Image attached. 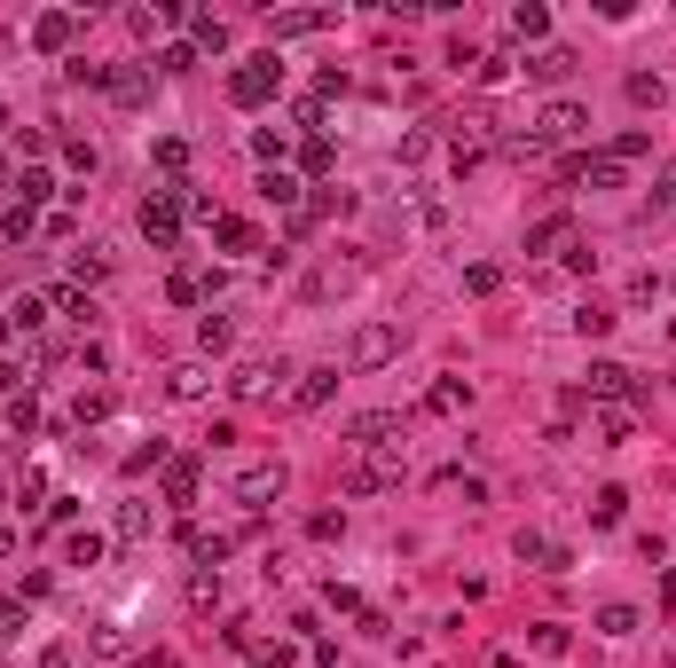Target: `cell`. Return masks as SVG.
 I'll list each match as a JSON object with an SVG mask.
<instances>
[{
  "mask_svg": "<svg viewBox=\"0 0 676 668\" xmlns=\"http://www.w3.org/2000/svg\"><path fill=\"white\" fill-rule=\"evenodd\" d=\"M276 94H284V63H276V48L228 72V103H236V111H260V103H276Z\"/></svg>",
  "mask_w": 676,
  "mask_h": 668,
  "instance_id": "obj_1",
  "label": "cell"
},
{
  "mask_svg": "<svg viewBox=\"0 0 676 668\" xmlns=\"http://www.w3.org/2000/svg\"><path fill=\"white\" fill-rule=\"evenodd\" d=\"M181 220H189V213H181V189H150L142 205H134V228H142L158 252H174V244H181Z\"/></svg>",
  "mask_w": 676,
  "mask_h": 668,
  "instance_id": "obj_2",
  "label": "cell"
},
{
  "mask_svg": "<svg viewBox=\"0 0 676 668\" xmlns=\"http://www.w3.org/2000/svg\"><path fill=\"white\" fill-rule=\"evenodd\" d=\"M347 441L370 456V449H410V409H362L347 417Z\"/></svg>",
  "mask_w": 676,
  "mask_h": 668,
  "instance_id": "obj_3",
  "label": "cell"
},
{
  "mask_svg": "<svg viewBox=\"0 0 676 668\" xmlns=\"http://www.w3.org/2000/svg\"><path fill=\"white\" fill-rule=\"evenodd\" d=\"M401 472H410V449H370L347 472V495H386V488H401Z\"/></svg>",
  "mask_w": 676,
  "mask_h": 668,
  "instance_id": "obj_4",
  "label": "cell"
},
{
  "mask_svg": "<svg viewBox=\"0 0 676 668\" xmlns=\"http://www.w3.org/2000/svg\"><path fill=\"white\" fill-rule=\"evenodd\" d=\"M583 401H629V409H637V401H646V378L622 370V362H590V370H583Z\"/></svg>",
  "mask_w": 676,
  "mask_h": 668,
  "instance_id": "obj_5",
  "label": "cell"
},
{
  "mask_svg": "<svg viewBox=\"0 0 676 668\" xmlns=\"http://www.w3.org/2000/svg\"><path fill=\"white\" fill-rule=\"evenodd\" d=\"M393 354H401V330L393 323H362L354 346H347V370H386Z\"/></svg>",
  "mask_w": 676,
  "mask_h": 668,
  "instance_id": "obj_6",
  "label": "cell"
},
{
  "mask_svg": "<svg viewBox=\"0 0 676 668\" xmlns=\"http://www.w3.org/2000/svg\"><path fill=\"white\" fill-rule=\"evenodd\" d=\"M512 558H519V566H535V575H574V551H566V543H551L543 527H519Z\"/></svg>",
  "mask_w": 676,
  "mask_h": 668,
  "instance_id": "obj_7",
  "label": "cell"
},
{
  "mask_svg": "<svg viewBox=\"0 0 676 668\" xmlns=\"http://www.w3.org/2000/svg\"><path fill=\"white\" fill-rule=\"evenodd\" d=\"M291 370H284V362H267V354H252V362H236V370H228V393L236 401H260V393H276Z\"/></svg>",
  "mask_w": 676,
  "mask_h": 668,
  "instance_id": "obj_8",
  "label": "cell"
},
{
  "mask_svg": "<svg viewBox=\"0 0 676 668\" xmlns=\"http://www.w3.org/2000/svg\"><path fill=\"white\" fill-rule=\"evenodd\" d=\"M330 24H338V9H267V40H315Z\"/></svg>",
  "mask_w": 676,
  "mask_h": 668,
  "instance_id": "obj_9",
  "label": "cell"
},
{
  "mask_svg": "<svg viewBox=\"0 0 676 668\" xmlns=\"http://www.w3.org/2000/svg\"><path fill=\"white\" fill-rule=\"evenodd\" d=\"M197 480H205V456H165V480H158V495L174 512H189L197 504Z\"/></svg>",
  "mask_w": 676,
  "mask_h": 668,
  "instance_id": "obj_10",
  "label": "cell"
},
{
  "mask_svg": "<svg viewBox=\"0 0 676 668\" xmlns=\"http://www.w3.org/2000/svg\"><path fill=\"white\" fill-rule=\"evenodd\" d=\"M72 40H79L72 9H40V16H32V48H40V55H72Z\"/></svg>",
  "mask_w": 676,
  "mask_h": 668,
  "instance_id": "obj_11",
  "label": "cell"
},
{
  "mask_svg": "<svg viewBox=\"0 0 676 668\" xmlns=\"http://www.w3.org/2000/svg\"><path fill=\"white\" fill-rule=\"evenodd\" d=\"M583 126H590V111L574 103V94H559V103H543V111H535V134H543V142H574Z\"/></svg>",
  "mask_w": 676,
  "mask_h": 668,
  "instance_id": "obj_12",
  "label": "cell"
},
{
  "mask_svg": "<svg viewBox=\"0 0 676 668\" xmlns=\"http://www.w3.org/2000/svg\"><path fill=\"white\" fill-rule=\"evenodd\" d=\"M267 495H284V464L276 456H260V464H245V472H236V504H267Z\"/></svg>",
  "mask_w": 676,
  "mask_h": 668,
  "instance_id": "obj_13",
  "label": "cell"
},
{
  "mask_svg": "<svg viewBox=\"0 0 676 668\" xmlns=\"http://www.w3.org/2000/svg\"><path fill=\"white\" fill-rule=\"evenodd\" d=\"M103 94H111L118 111H142L150 103V63H111V87Z\"/></svg>",
  "mask_w": 676,
  "mask_h": 668,
  "instance_id": "obj_14",
  "label": "cell"
},
{
  "mask_svg": "<svg viewBox=\"0 0 676 668\" xmlns=\"http://www.w3.org/2000/svg\"><path fill=\"white\" fill-rule=\"evenodd\" d=\"M566 181H590V189H622V181H629V165H622V157H605V150H590V157H574V165H566Z\"/></svg>",
  "mask_w": 676,
  "mask_h": 668,
  "instance_id": "obj_15",
  "label": "cell"
},
{
  "mask_svg": "<svg viewBox=\"0 0 676 668\" xmlns=\"http://www.w3.org/2000/svg\"><path fill=\"white\" fill-rule=\"evenodd\" d=\"M590 425L605 432V449H622V441H637V409H629V401H590Z\"/></svg>",
  "mask_w": 676,
  "mask_h": 668,
  "instance_id": "obj_16",
  "label": "cell"
},
{
  "mask_svg": "<svg viewBox=\"0 0 676 668\" xmlns=\"http://www.w3.org/2000/svg\"><path fill=\"white\" fill-rule=\"evenodd\" d=\"M519 72H527V79H543V87H559V79L574 72V48H559V40H543V48H535V55L519 63Z\"/></svg>",
  "mask_w": 676,
  "mask_h": 668,
  "instance_id": "obj_17",
  "label": "cell"
},
{
  "mask_svg": "<svg viewBox=\"0 0 676 668\" xmlns=\"http://www.w3.org/2000/svg\"><path fill=\"white\" fill-rule=\"evenodd\" d=\"M48 315H72V323L87 330V323H95V291H79L72 276H63V283H48Z\"/></svg>",
  "mask_w": 676,
  "mask_h": 668,
  "instance_id": "obj_18",
  "label": "cell"
},
{
  "mask_svg": "<svg viewBox=\"0 0 676 668\" xmlns=\"http://www.w3.org/2000/svg\"><path fill=\"white\" fill-rule=\"evenodd\" d=\"M330 393H338V362H315V370H299V386H291L299 409H323Z\"/></svg>",
  "mask_w": 676,
  "mask_h": 668,
  "instance_id": "obj_19",
  "label": "cell"
},
{
  "mask_svg": "<svg viewBox=\"0 0 676 668\" xmlns=\"http://www.w3.org/2000/svg\"><path fill=\"white\" fill-rule=\"evenodd\" d=\"M165 393H174V401H205L213 370H205V362H174V370H165Z\"/></svg>",
  "mask_w": 676,
  "mask_h": 668,
  "instance_id": "obj_20",
  "label": "cell"
},
{
  "mask_svg": "<svg viewBox=\"0 0 676 668\" xmlns=\"http://www.w3.org/2000/svg\"><path fill=\"white\" fill-rule=\"evenodd\" d=\"M260 197H267V205H284V213H299V205H308L299 174H284V165H267V174H260Z\"/></svg>",
  "mask_w": 676,
  "mask_h": 668,
  "instance_id": "obj_21",
  "label": "cell"
},
{
  "mask_svg": "<svg viewBox=\"0 0 676 668\" xmlns=\"http://www.w3.org/2000/svg\"><path fill=\"white\" fill-rule=\"evenodd\" d=\"M150 157H158L165 189H181V174H189V142H181V134H158V142H150Z\"/></svg>",
  "mask_w": 676,
  "mask_h": 668,
  "instance_id": "obj_22",
  "label": "cell"
},
{
  "mask_svg": "<svg viewBox=\"0 0 676 668\" xmlns=\"http://www.w3.org/2000/svg\"><path fill=\"white\" fill-rule=\"evenodd\" d=\"M189 48H197V55H221V48H228V16L197 9V16H189Z\"/></svg>",
  "mask_w": 676,
  "mask_h": 668,
  "instance_id": "obj_23",
  "label": "cell"
},
{
  "mask_svg": "<svg viewBox=\"0 0 676 668\" xmlns=\"http://www.w3.org/2000/svg\"><path fill=\"white\" fill-rule=\"evenodd\" d=\"M425 409H433V417H456V409H472V386H464V378H433Z\"/></svg>",
  "mask_w": 676,
  "mask_h": 668,
  "instance_id": "obj_24",
  "label": "cell"
},
{
  "mask_svg": "<svg viewBox=\"0 0 676 668\" xmlns=\"http://www.w3.org/2000/svg\"><path fill=\"white\" fill-rule=\"evenodd\" d=\"M213 244H221V252H260V228L236 220V213H221V220H213Z\"/></svg>",
  "mask_w": 676,
  "mask_h": 668,
  "instance_id": "obj_25",
  "label": "cell"
},
{
  "mask_svg": "<svg viewBox=\"0 0 676 668\" xmlns=\"http://www.w3.org/2000/svg\"><path fill=\"white\" fill-rule=\"evenodd\" d=\"M566 244H574V220L566 213H551V220L527 228V252H566Z\"/></svg>",
  "mask_w": 676,
  "mask_h": 668,
  "instance_id": "obj_26",
  "label": "cell"
},
{
  "mask_svg": "<svg viewBox=\"0 0 676 668\" xmlns=\"http://www.w3.org/2000/svg\"><path fill=\"white\" fill-rule=\"evenodd\" d=\"M16 189H24L16 205H24V213H40L48 197H55V174H48V165H24V174H16Z\"/></svg>",
  "mask_w": 676,
  "mask_h": 668,
  "instance_id": "obj_27",
  "label": "cell"
},
{
  "mask_svg": "<svg viewBox=\"0 0 676 668\" xmlns=\"http://www.w3.org/2000/svg\"><path fill=\"white\" fill-rule=\"evenodd\" d=\"M126 24L142 31V40H158L165 24H181V9H174V0H150V9H126Z\"/></svg>",
  "mask_w": 676,
  "mask_h": 668,
  "instance_id": "obj_28",
  "label": "cell"
},
{
  "mask_svg": "<svg viewBox=\"0 0 676 668\" xmlns=\"http://www.w3.org/2000/svg\"><path fill=\"white\" fill-rule=\"evenodd\" d=\"M629 519V488H598L590 495V527H622Z\"/></svg>",
  "mask_w": 676,
  "mask_h": 668,
  "instance_id": "obj_29",
  "label": "cell"
},
{
  "mask_svg": "<svg viewBox=\"0 0 676 668\" xmlns=\"http://www.w3.org/2000/svg\"><path fill=\"white\" fill-rule=\"evenodd\" d=\"M165 299H174V307H205V276H197V267H174V276H165Z\"/></svg>",
  "mask_w": 676,
  "mask_h": 668,
  "instance_id": "obj_30",
  "label": "cell"
},
{
  "mask_svg": "<svg viewBox=\"0 0 676 668\" xmlns=\"http://www.w3.org/2000/svg\"><path fill=\"white\" fill-rule=\"evenodd\" d=\"M512 31H519V40H543V31H551V9H543V0H519V9H512Z\"/></svg>",
  "mask_w": 676,
  "mask_h": 668,
  "instance_id": "obj_31",
  "label": "cell"
},
{
  "mask_svg": "<svg viewBox=\"0 0 676 668\" xmlns=\"http://www.w3.org/2000/svg\"><path fill=\"white\" fill-rule=\"evenodd\" d=\"M63 566H103V534H95V527H79L72 543H63Z\"/></svg>",
  "mask_w": 676,
  "mask_h": 668,
  "instance_id": "obj_32",
  "label": "cell"
},
{
  "mask_svg": "<svg viewBox=\"0 0 676 668\" xmlns=\"http://www.w3.org/2000/svg\"><path fill=\"white\" fill-rule=\"evenodd\" d=\"M9 323L24 330V339H32V330H40V323H48V291H24V299H16V307H9Z\"/></svg>",
  "mask_w": 676,
  "mask_h": 668,
  "instance_id": "obj_33",
  "label": "cell"
},
{
  "mask_svg": "<svg viewBox=\"0 0 676 668\" xmlns=\"http://www.w3.org/2000/svg\"><path fill=\"white\" fill-rule=\"evenodd\" d=\"M103 276H111V260H103V252H95V244H87V252H72V283H79V291H95V283H103Z\"/></svg>",
  "mask_w": 676,
  "mask_h": 668,
  "instance_id": "obj_34",
  "label": "cell"
},
{
  "mask_svg": "<svg viewBox=\"0 0 676 668\" xmlns=\"http://www.w3.org/2000/svg\"><path fill=\"white\" fill-rule=\"evenodd\" d=\"M527 645L543 653V660H559V653L574 645V629H566V621H535V638H527Z\"/></svg>",
  "mask_w": 676,
  "mask_h": 668,
  "instance_id": "obj_35",
  "label": "cell"
},
{
  "mask_svg": "<svg viewBox=\"0 0 676 668\" xmlns=\"http://www.w3.org/2000/svg\"><path fill=\"white\" fill-rule=\"evenodd\" d=\"M63 165H72V174H95V165H103V150H95L87 134H63Z\"/></svg>",
  "mask_w": 676,
  "mask_h": 668,
  "instance_id": "obj_36",
  "label": "cell"
},
{
  "mask_svg": "<svg viewBox=\"0 0 676 668\" xmlns=\"http://www.w3.org/2000/svg\"><path fill=\"white\" fill-rule=\"evenodd\" d=\"M574 330H583V339H605V330H614V307H598V299H583V307H574Z\"/></svg>",
  "mask_w": 676,
  "mask_h": 668,
  "instance_id": "obj_37",
  "label": "cell"
},
{
  "mask_svg": "<svg viewBox=\"0 0 676 668\" xmlns=\"http://www.w3.org/2000/svg\"><path fill=\"white\" fill-rule=\"evenodd\" d=\"M464 291H472V299L503 291V267H496V260H472V267H464Z\"/></svg>",
  "mask_w": 676,
  "mask_h": 668,
  "instance_id": "obj_38",
  "label": "cell"
},
{
  "mask_svg": "<svg viewBox=\"0 0 676 668\" xmlns=\"http://www.w3.org/2000/svg\"><path fill=\"white\" fill-rule=\"evenodd\" d=\"M598 638H637V606H598Z\"/></svg>",
  "mask_w": 676,
  "mask_h": 668,
  "instance_id": "obj_39",
  "label": "cell"
},
{
  "mask_svg": "<svg viewBox=\"0 0 676 668\" xmlns=\"http://www.w3.org/2000/svg\"><path fill=\"white\" fill-rule=\"evenodd\" d=\"M299 165H308V174L323 181L330 165H338V150H330V134H308V150H299Z\"/></svg>",
  "mask_w": 676,
  "mask_h": 668,
  "instance_id": "obj_40",
  "label": "cell"
},
{
  "mask_svg": "<svg viewBox=\"0 0 676 668\" xmlns=\"http://www.w3.org/2000/svg\"><path fill=\"white\" fill-rule=\"evenodd\" d=\"M0 237H9V244H24V237H40V213H24V205H9V213H0Z\"/></svg>",
  "mask_w": 676,
  "mask_h": 668,
  "instance_id": "obj_41",
  "label": "cell"
},
{
  "mask_svg": "<svg viewBox=\"0 0 676 668\" xmlns=\"http://www.w3.org/2000/svg\"><path fill=\"white\" fill-rule=\"evenodd\" d=\"M189 606H221V575H213V566H197V575H189Z\"/></svg>",
  "mask_w": 676,
  "mask_h": 668,
  "instance_id": "obj_42",
  "label": "cell"
},
{
  "mask_svg": "<svg viewBox=\"0 0 676 668\" xmlns=\"http://www.w3.org/2000/svg\"><path fill=\"white\" fill-rule=\"evenodd\" d=\"M646 150H653V134H637V126H629V134H614V142H605V157H622V165H637Z\"/></svg>",
  "mask_w": 676,
  "mask_h": 668,
  "instance_id": "obj_43",
  "label": "cell"
},
{
  "mask_svg": "<svg viewBox=\"0 0 676 668\" xmlns=\"http://www.w3.org/2000/svg\"><path fill=\"white\" fill-rule=\"evenodd\" d=\"M236 339V330H228V315H197V346H205V354H221Z\"/></svg>",
  "mask_w": 676,
  "mask_h": 668,
  "instance_id": "obj_44",
  "label": "cell"
},
{
  "mask_svg": "<svg viewBox=\"0 0 676 668\" xmlns=\"http://www.w3.org/2000/svg\"><path fill=\"white\" fill-rule=\"evenodd\" d=\"M103 417H111V393H79V401H72V425H79V432L103 425Z\"/></svg>",
  "mask_w": 676,
  "mask_h": 668,
  "instance_id": "obj_45",
  "label": "cell"
},
{
  "mask_svg": "<svg viewBox=\"0 0 676 668\" xmlns=\"http://www.w3.org/2000/svg\"><path fill=\"white\" fill-rule=\"evenodd\" d=\"M9 432H40V393H16L9 401Z\"/></svg>",
  "mask_w": 676,
  "mask_h": 668,
  "instance_id": "obj_46",
  "label": "cell"
},
{
  "mask_svg": "<svg viewBox=\"0 0 676 668\" xmlns=\"http://www.w3.org/2000/svg\"><path fill=\"white\" fill-rule=\"evenodd\" d=\"M150 534V504H118V543H142Z\"/></svg>",
  "mask_w": 676,
  "mask_h": 668,
  "instance_id": "obj_47",
  "label": "cell"
},
{
  "mask_svg": "<svg viewBox=\"0 0 676 668\" xmlns=\"http://www.w3.org/2000/svg\"><path fill=\"white\" fill-rule=\"evenodd\" d=\"M158 72H165V79H181V72H197V48H189V40H174V48L158 55Z\"/></svg>",
  "mask_w": 676,
  "mask_h": 668,
  "instance_id": "obj_48",
  "label": "cell"
},
{
  "mask_svg": "<svg viewBox=\"0 0 676 668\" xmlns=\"http://www.w3.org/2000/svg\"><path fill=\"white\" fill-rule=\"evenodd\" d=\"M512 72H519V55H480V72H472V79H480V87H503Z\"/></svg>",
  "mask_w": 676,
  "mask_h": 668,
  "instance_id": "obj_49",
  "label": "cell"
},
{
  "mask_svg": "<svg viewBox=\"0 0 676 668\" xmlns=\"http://www.w3.org/2000/svg\"><path fill=\"white\" fill-rule=\"evenodd\" d=\"M63 72H72L79 87H111V63H87V55H72V63H63Z\"/></svg>",
  "mask_w": 676,
  "mask_h": 668,
  "instance_id": "obj_50",
  "label": "cell"
},
{
  "mask_svg": "<svg viewBox=\"0 0 676 668\" xmlns=\"http://www.w3.org/2000/svg\"><path fill=\"white\" fill-rule=\"evenodd\" d=\"M40 495H48V472H40V464H24V472H16V504H40Z\"/></svg>",
  "mask_w": 676,
  "mask_h": 668,
  "instance_id": "obj_51",
  "label": "cell"
},
{
  "mask_svg": "<svg viewBox=\"0 0 676 668\" xmlns=\"http://www.w3.org/2000/svg\"><path fill=\"white\" fill-rule=\"evenodd\" d=\"M308 534H315V543H338V534H347V512H315Z\"/></svg>",
  "mask_w": 676,
  "mask_h": 668,
  "instance_id": "obj_52",
  "label": "cell"
},
{
  "mask_svg": "<svg viewBox=\"0 0 676 668\" xmlns=\"http://www.w3.org/2000/svg\"><path fill=\"white\" fill-rule=\"evenodd\" d=\"M629 103H653L661 111V79L653 72H629Z\"/></svg>",
  "mask_w": 676,
  "mask_h": 668,
  "instance_id": "obj_53",
  "label": "cell"
},
{
  "mask_svg": "<svg viewBox=\"0 0 676 668\" xmlns=\"http://www.w3.org/2000/svg\"><path fill=\"white\" fill-rule=\"evenodd\" d=\"M559 260H566V276H590V267H598V252H590V244H583V237H574V244H566V252H559Z\"/></svg>",
  "mask_w": 676,
  "mask_h": 668,
  "instance_id": "obj_54",
  "label": "cell"
},
{
  "mask_svg": "<svg viewBox=\"0 0 676 668\" xmlns=\"http://www.w3.org/2000/svg\"><path fill=\"white\" fill-rule=\"evenodd\" d=\"M165 456H174V449H165V441H150V449H134V456H126V472H150V464L165 472Z\"/></svg>",
  "mask_w": 676,
  "mask_h": 668,
  "instance_id": "obj_55",
  "label": "cell"
},
{
  "mask_svg": "<svg viewBox=\"0 0 676 668\" xmlns=\"http://www.w3.org/2000/svg\"><path fill=\"white\" fill-rule=\"evenodd\" d=\"M291 118L308 126V134H323V94H299V103H291Z\"/></svg>",
  "mask_w": 676,
  "mask_h": 668,
  "instance_id": "obj_56",
  "label": "cell"
},
{
  "mask_svg": "<svg viewBox=\"0 0 676 668\" xmlns=\"http://www.w3.org/2000/svg\"><path fill=\"white\" fill-rule=\"evenodd\" d=\"M0 638H24V597H0Z\"/></svg>",
  "mask_w": 676,
  "mask_h": 668,
  "instance_id": "obj_57",
  "label": "cell"
},
{
  "mask_svg": "<svg viewBox=\"0 0 676 668\" xmlns=\"http://www.w3.org/2000/svg\"><path fill=\"white\" fill-rule=\"evenodd\" d=\"M252 157L260 165H284V134H252Z\"/></svg>",
  "mask_w": 676,
  "mask_h": 668,
  "instance_id": "obj_58",
  "label": "cell"
},
{
  "mask_svg": "<svg viewBox=\"0 0 676 668\" xmlns=\"http://www.w3.org/2000/svg\"><path fill=\"white\" fill-rule=\"evenodd\" d=\"M40 668H72V653H63V645H48V653H40Z\"/></svg>",
  "mask_w": 676,
  "mask_h": 668,
  "instance_id": "obj_59",
  "label": "cell"
},
{
  "mask_svg": "<svg viewBox=\"0 0 676 668\" xmlns=\"http://www.w3.org/2000/svg\"><path fill=\"white\" fill-rule=\"evenodd\" d=\"M653 205H668V213H676V174H668V181H661V197H653Z\"/></svg>",
  "mask_w": 676,
  "mask_h": 668,
  "instance_id": "obj_60",
  "label": "cell"
},
{
  "mask_svg": "<svg viewBox=\"0 0 676 668\" xmlns=\"http://www.w3.org/2000/svg\"><path fill=\"white\" fill-rule=\"evenodd\" d=\"M134 668H181V660L174 653H150V660H134Z\"/></svg>",
  "mask_w": 676,
  "mask_h": 668,
  "instance_id": "obj_61",
  "label": "cell"
},
{
  "mask_svg": "<svg viewBox=\"0 0 676 668\" xmlns=\"http://www.w3.org/2000/svg\"><path fill=\"white\" fill-rule=\"evenodd\" d=\"M9 339H16V323H9V307H0V346H9Z\"/></svg>",
  "mask_w": 676,
  "mask_h": 668,
  "instance_id": "obj_62",
  "label": "cell"
}]
</instances>
